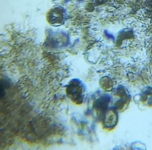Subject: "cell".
I'll list each match as a JSON object with an SVG mask.
<instances>
[{
	"instance_id": "obj_2",
	"label": "cell",
	"mask_w": 152,
	"mask_h": 150,
	"mask_svg": "<svg viewBox=\"0 0 152 150\" xmlns=\"http://www.w3.org/2000/svg\"><path fill=\"white\" fill-rule=\"evenodd\" d=\"M112 103L120 112H123L128 109L132 102V96L126 87L118 85L112 90Z\"/></svg>"
},
{
	"instance_id": "obj_6",
	"label": "cell",
	"mask_w": 152,
	"mask_h": 150,
	"mask_svg": "<svg viewBox=\"0 0 152 150\" xmlns=\"http://www.w3.org/2000/svg\"><path fill=\"white\" fill-rule=\"evenodd\" d=\"M138 99L139 102L144 104L145 106L152 107V87L148 86L144 88L140 94L138 95Z\"/></svg>"
},
{
	"instance_id": "obj_7",
	"label": "cell",
	"mask_w": 152,
	"mask_h": 150,
	"mask_svg": "<svg viewBox=\"0 0 152 150\" xmlns=\"http://www.w3.org/2000/svg\"><path fill=\"white\" fill-rule=\"evenodd\" d=\"M100 86L104 90H112L113 88V82L107 76H104L100 79Z\"/></svg>"
},
{
	"instance_id": "obj_8",
	"label": "cell",
	"mask_w": 152,
	"mask_h": 150,
	"mask_svg": "<svg viewBox=\"0 0 152 150\" xmlns=\"http://www.w3.org/2000/svg\"><path fill=\"white\" fill-rule=\"evenodd\" d=\"M79 1H84V0H79Z\"/></svg>"
},
{
	"instance_id": "obj_4",
	"label": "cell",
	"mask_w": 152,
	"mask_h": 150,
	"mask_svg": "<svg viewBox=\"0 0 152 150\" xmlns=\"http://www.w3.org/2000/svg\"><path fill=\"white\" fill-rule=\"evenodd\" d=\"M118 112L120 111L112 106L102 114V126L104 130L110 132L117 127L118 123Z\"/></svg>"
},
{
	"instance_id": "obj_3",
	"label": "cell",
	"mask_w": 152,
	"mask_h": 150,
	"mask_svg": "<svg viewBox=\"0 0 152 150\" xmlns=\"http://www.w3.org/2000/svg\"><path fill=\"white\" fill-rule=\"evenodd\" d=\"M67 19V12L63 6L56 5L50 9L47 13V21L52 25L58 27V26L63 25Z\"/></svg>"
},
{
	"instance_id": "obj_5",
	"label": "cell",
	"mask_w": 152,
	"mask_h": 150,
	"mask_svg": "<svg viewBox=\"0 0 152 150\" xmlns=\"http://www.w3.org/2000/svg\"><path fill=\"white\" fill-rule=\"evenodd\" d=\"M112 103V96L109 94H102L98 96L94 102V108L97 112L103 114L109 107V104Z\"/></svg>"
},
{
	"instance_id": "obj_1",
	"label": "cell",
	"mask_w": 152,
	"mask_h": 150,
	"mask_svg": "<svg viewBox=\"0 0 152 150\" xmlns=\"http://www.w3.org/2000/svg\"><path fill=\"white\" fill-rule=\"evenodd\" d=\"M87 88L86 85L78 78L71 79L66 86V95L72 103L80 106L85 101Z\"/></svg>"
}]
</instances>
